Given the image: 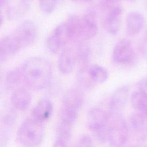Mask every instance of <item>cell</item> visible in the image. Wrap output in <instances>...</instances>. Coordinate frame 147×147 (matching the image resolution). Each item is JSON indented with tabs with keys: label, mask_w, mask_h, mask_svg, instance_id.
<instances>
[{
	"label": "cell",
	"mask_w": 147,
	"mask_h": 147,
	"mask_svg": "<svg viewBox=\"0 0 147 147\" xmlns=\"http://www.w3.org/2000/svg\"><path fill=\"white\" fill-rule=\"evenodd\" d=\"M25 84L34 90H42L52 80L53 70L48 60L41 57L28 59L21 67Z\"/></svg>",
	"instance_id": "1"
},
{
	"label": "cell",
	"mask_w": 147,
	"mask_h": 147,
	"mask_svg": "<svg viewBox=\"0 0 147 147\" xmlns=\"http://www.w3.org/2000/svg\"><path fill=\"white\" fill-rule=\"evenodd\" d=\"M44 134V123L30 116L19 126L17 137L20 143L25 147H38L43 140Z\"/></svg>",
	"instance_id": "2"
},
{
	"label": "cell",
	"mask_w": 147,
	"mask_h": 147,
	"mask_svg": "<svg viewBox=\"0 0 147 147\" xmlns=\"http://www.w3.org/2000/svg\"><path fill=\"white\" fill-rule=\"evenodd\" d=\"M108 114V142L113 147H122L129 138V126L121 113Z\"/></svg>",
	"instance_id": "3"
},
{
	"label": "cell",
	"mask_w": 147,
	"mask_h": 147,
	"mask_svg": "<svg viewBox=\"0 0 147 147\" xmlns=\"http://www.w3.org/2000/svg\"><path fill=\"white\" fill-rule=\"evenodd\" d=\"M113 61L118 65H131L136 59V55L131 41L126 38L119 41L112 53Z\"/></svg>",
	"instance_id": "4"
},
{
	"label": "cell",
	"mask_w": 147,
	"mask_h": 147,
	"mask_svg": "<svg viewBox=\"0 0 147 147\" xmlns=\"http://www.w3.org/2000/svg\"><path fill=\"white\" fill-rule=\"evenodd\" d=\"M109 121L108 113L99 107H92L86 116V124L93 133L107 127Z\"/></svg>",
	"instance_id": "5"
},
{
	"label": "cell",
	"mask_w": 147,
	"mask_h": 147,
	"mask_svg": "<svg viewBox=\"0 0 147 147\" xmlns=\"http://www.w3.org/2000/svg\"><path fill=\"white\" fill-rule=\"evenodd\" d=\"M130 94V87L123 85L117 88L111 95L108 101L109 113H121L127 102Z\"/></svg>",
	"instance_id": "6"
},
{
	"label": "cell",
	"mask_w": 147,
	"mask_h": 147,
	"mask_svg": "<svg viewBox=\"0 0 147 147\" xmlns=\"http://www.w3.org/2000/svg\"><path fill=\"white\" fill-rule=\"evenodd\" d=\"M14 36L19 40L22 47L31 45L34 42L37 36L35 24L32 20H25L16 29Z\"/></svg>",
	"instance_id": "7"
},
{
	"label": "cell",
	"mask_w": 147,
	"mask_h": 147,
	"mask_svg": "<svg viewBox=\"0 0 147 147\" xmlns=\"http://www.w3.org/2000/svg\"><path fill=\"white\" fill-rule=\"evenodd\" d=\"M68 41L63 22L58 25L48 36L47 40V47L51 52L56 53L63 50V47Z\"/></svg>",
	"instance_id": "8"
},
{
	"label": "cell",
	"mask_w": 147,
	"mask_h": 147,
	"mask_svg": "<svg viewBox=\"0 0 147 147\" xmlns=\"http://www.w3.org/2000/svg\"><path fill=\"white\" fill-rule=\"evenodd\" d=\"M84 99L82 90L78 87L71 88L64 92L61 107L79 112L83 105Z\"/></svg>",
	"instance_id": "9"
},
{
	"label": "cell",
	"mask_w": 147,
	"mask_h": 147,
	"mask_svg": "<svg viewBox=\"0 0 147 147\" xmlns=\"http://www.w3.org/2000/svg\"><path fill=\"white\" fill-rule=\"evenodd\" d=\"M97 31L96 12L93 9H89L82 18V41H87L94 38Z\"/></svg>",
	"instance_id": "10"
},
{
	"label": "cell",
	"mask_w": 147,
	"mask_h": 147,
	"mask_svg": "<svg viewBox=\"0 0 147 147\" xmlns=\"http://www.w3.org/2000/svg\"><path fill=\"white\" fill-rule=\"evenodd\" d=\"M122 7L107 11L103 20V27L111 36H116L120 29L122 14Z\"/></svg>",
	"instance_id": "11"
},
{
	"label": "cell",
	"mask_w": 147,
	"mask_h": 147,
	"mask_svg": "<svg viewBox=\"0 0 147 147\" xmlns=\"http://www.w3.org/2000/svg\"><path fill=\"white\" fill-rule=\"evenodd\" d=\"M53 109V106L52 101L48 98H44L34 106L30 116L35 119L44 123L51 117Z\"/></svg>",
	"instance_id": "12"
},
{
	"label": "cell",
	"mask_w": 147,
	"mask_h": 147,
	"mask_svg": "<svg viewBox=\"0 0 147 147\" xmlns=\"http://www.w3.org/2000/svg\"><path fill=\"white\" fill-rule=\"evenodd\" d=\"M21 47L20 42L14 35L2 37L0 41L1 62L5 61L9 56L18 52Z\"/></svg>",
	"instance_id": "13"
},
{
	"label": "cell",
	"mask_w": 147,
	"mask_h": 147,
	"mask_svg": "<svg viewBox=\"0 0 147 147\" xmlns=\"http://www.w3.org/2000/svg\"><path fill=\"white\" fill-rule=\"evenodd\" d=\"M32 100L30 91L24 87L14 90L10 96V101L13 107L20 111H25L28 109Z\"/></svg>",
	"instance_id": "14"
},
{
	"label": "cell",
	"mask_w": 147,
	"mask_h": 147,
	"mask_svg": "<svg viewBox=\"0 0 147 147\" xmlns=\"http://www.w3.org/2000/svg\"><path fill=\"white\" fill-rule=\"evenodd\" d=\"M76 63L75 52L71 48H63L57 60L59 71L63 74H69L74 70Z\"/></svg>",
	"instance_id": "15"
},
{
	"label": "cell",
	"mask_w": 147,
	"mask_h": 147,
	"mask_svg": "<svg viewBox=\"0 0 147 147\" xmlns=\"http://www.w3.org/2000/svg\"><path fill=\"white\" fill-rule=\"evenodd\" d=\"M129 127L140 140L144 141L147 138V123L145 117L142 114L137 112L130 115Z\"/></svg>",
	"instance_id": "16"
},
{
	"label": "cell",
	"mask_w": 147,
	"mask_h": 147,
	"mask_svg": "<svg viewBox=\"0 0 147 147\" xmlns=\"http://www.w3.org/2000/svg\"><path fill=\"white\" fill-rule=\"evenodd\" d=\"M64 25L68 41L82 40V18L75 15L69 16Z\"/></svg>",
	"instance_id": "17"
},
{
	"label": "cell",
	"mask_w": 147,
	"mask_h": 147,
	"mask_svg": "<svg viewBox=\"0 0 147 147\" xmlns=\"http://www.w3.org/2000/svg\"><path fill=\"white\" fill-rule=\"evenodd\" d=\"M145 24L144 16L140 12L134 11L129 13L126 18V32L130 36L138 34Z\"/></svg>",
	"instance_id": "18"
},
{
	"label": "cell",
	"mask_w": 147,
	"mask_h": 147,
	"mask_svg": "<svg viewBox=\"0 0 147 147\" xmlns=\"http://www.w3.org/2000/svg\"><path fill=\"white\" fill-rule=\"evenodd\" d=\"M87 71L91 81L95 85L102 84L107 81L109 74L104 67L97 64H94L87 67Z\"/></svg>",
	"instance_id": "19"
},
{
	"label": "cell",
	"mask_w": 147,
	"mask_h": 147,
	"mask_svg": "<svg viewBox=\"0 0 147 147\" xmlns=\"http://www.w3.org/2000/svg\"><path fill=\"white\" fill-rule=\"evenodd\" d=\"M76 62L82 67L88 66V63L91 56V49L86 41H81L77 47L75 52Z\"/></svg>",
	"instance_id": "20"
},
{
	"label": "cell",
	"mask_w": 147,
	"mask_h": 147,
	"mask_svg": "<svg viewBox=\"0 0 147 147\" xmlns=\"http://www.w3.org/2000/svg\"><path fill=\"white\" fill-rule=\"evenodd\" d=\"M130 103L135 110L142 114L147 109V94L139 90L134 91L130 96Z\"/></svg>",
	"instance_id": "21"
},
{
	"label": "cell",
	"mask_w": 147,
	"mask_h": 147,
	"mask_svg": "<svg viewBox=\"0 0 147 147\" xmlns=\"http://www.w3.org/2000/svg\"><path fill=\"white\" fill-rule=\"evenodd\" d=\"M87 67H82L78 72L76 75V80L79 88L82 90L92 89L95 86L89 76Z\"/></svg>",
	"instance_id": "22"
},
{
	"label": "cell",
	"mask_w": 147,
	"mask_h": 147,
	"mask_svg": "<svg viewBox=\"0 0 147 147\" xmlns=\"http://www.w3.org/2000/svg\"><path fill=\"white\" fill-rule=\"evenodd\" d=\"M5 82L8 87H15L21 83H24L23 74L21 68L9 71L6 75Z\"/></svg>",
	"instance_id": "23"
},
{
	"label": "cell",
	"mask_w": 147,
	"mask_h": 147,
	"mask_svg": "<svg viewBox=\"0 0 147 147\" xmlns=\"http://www.w3.org/2000/svg\"><path fill=\"white\" fill-rule=\"evenodd\" d=\"M16 120V113L11 107L5 108L1 117V129L11 130Z\"/></svg>",
	"instance_id": "24"
},
{
	"label": "cell",
	"mask_w": 147,
	"mask_h": 147,
	"mask_svg": "<svg viewBox=\"0 0 147 147\" xmlns=\"http://www.w3.org/2000/svg\"><path fill=\"white\" fill-rule=\"evenodd\" d=\"M71 125L60 121L56 129V139L68 143L72 136Z\"/></svg>",
	"instance_id": "25"
},
{
	"label": "cell",
	"mask_w": 147,
	"mask_h": 147,
	"mask_svg": "<svg viewBox=\"0 0 147 147\" xmlns=\"http://www.w3.org/2000/svg\"><path fill=\"white\" fill-rule=\"evenodd\" d=\"M78 113V111L71 110L61 107L59 114L60 121L72 125L76 120Z\"/></svg>",
	"instance_id": "26"
},
{
	"label": "cell",
	"mask_w": 147,
	"mask_h": 147,
	"mask_svg": "<svg viewBox=\"0 0 147 147\" xmlns=\"http://www.w3.org/2000/svg\"><path fill=\"white\" fill-rule=\"evenodd\" d=\"M57 0H38L40 10L45 14L52 13L56 5Z\"/></svg>",
	"instance_id": "27"
},
{
	"label": "cell",
	"mask_w": 147,
	"mask_h": 147,
	"mask_svg": "<svg viewBox=\"0 0 147 147\" xmlns=\"http://www.w3.org/2000/svg\"><path fill=\"white\" fill-rule=\"evenodd\" d=\"M121 0H100V7L106 11L120 7Z\"/></svg>",
	"instance_id": "28"
},
{
	"label": "cell",
	"mask_w": 147,
	"mask_h": 147,
	"mask_svg": "<svg viewBox=\"0 0 147 147\" xmlns=\"http://www.w3.org/2000/svg\"><path fill=\"white\" fill-rule=\"evenodd\" d=\"M75 147H93L92 142L89 136L83 135L78 138Z\"/></svg>",
	"instance_id": "29"
},
{
	"label": "cell",
	"mask_w": 147,
	"mask_h": 147,
	"mask_svg": "<svg viewBox=\"0 0 147 147\" xmlns=\"http://www.w3.org/2000/svg\"><path fill=\"white\" fill-rule=\"evenodd\" d=\"M138 90H141L147 94V77L141 79L137 84Z\"/></svg>",
	"instance_id": "30"
},
{
	"label": "cell",
	"mask_w": 147,
	"mask_h": 147,
	"mask_svg": "<svg viewBox=\"0 0 147 147\" xmlns=\"http://www.w3.org/2000/svg\"><path fill=\"white\" fill-rule=\"evenodd\" d=\"M53 147H67V143L55 139Z\"/></svg>",
	"instance_id": "31"
},
{
	"label": "cell",
	"mask_w": 147,
	"mask_h": 147,
	"mask_svg": "<svg viewBox=\"0 0 147 147\" xmlns=\"http://www.w3.org/2000/svg\"><path fill=\"white\" fill-rule=\"evenodd\" d=\"M10 0H0V3H1V7L3 8V7L7 6Z\"/></svg>",
	"instance_id": "32"
},
{
	"label": "cell",
	"mask_w": 147,
	"mask_h": 147,
	"mask_svg": "<svg viewBox=\"0 0 147 147\" xmlns=\"http://www.w3.org/2000/svg\"><path fill=\"white\" fill-rule=\"evenodd\" d=\"M142 114L145 117V118H147V109H146V110Z\"/></svg>",
	"instance_id": "33"
},
{
	"label": "cell",
	"mask_w": 147,
	"mask_h": 147,
	"mask_svg": "<svg viewBox=\"0 0 147 147\" xmlns=\"http://www.w3.org/2000/svg\"><path fill=\"white\" fill-rule=\"evenodd\" d=\"M126 1H129V2H135L136 0H126Z\"/></svg>",
	"instance_id": "34"
},
{
	"label": "cell",
	"mask_w": 147,
	"mask_h": 147,
	"mask_svg": "<svg viewBox=\"0 0 147 147\" xmlns=\"http://www.w3.org/2000/svg\"><path fill=\"white\" fill-rule=\"evenodd\" d=\"M127 147H137V146H136V145H132V146H127Z\"/></svg>",
	"instance_id": "35"
},
{
	"label": "cell",
	"mask_w": 147,
	"mask_h": 147,
	"mask_svg": "<svg viewBox=\"0 0 147 147\" xmlns=\"http://www.w3.org/2000/svg\"><path fill=\"white\" fill-rule=\"evenodd\" d=\"M82 1H86V2H88V1H90L91 0H82Z\"/></svg>",
	"instance_id": "36"
},
{
	"label": "cell",
	"mask_w": 147,
	"mask_h": 147,
	"mask_svg": "<svg viewBox=\"0 0 147 147\" xmlns=\"http://www.w3.org/2000/svg\"><path fill=\"white\" fill-rule=\"evenodd\" d=\"M72 1H78L79 0H72Z\"/></svg>",
	"instance_id": "37"
}]
</instances>
